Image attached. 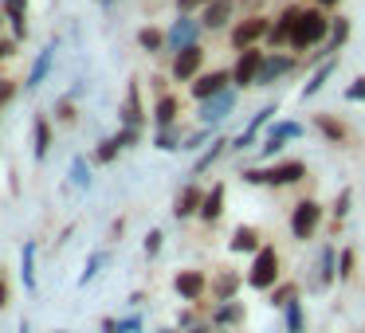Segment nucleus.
Masks as SVG:
<instances>
[{"instance_id":"1","label":"nucleus","mask_w":365,"mask_h":333,"mask_svg":"<svg viewBox=\"0 0 365 333\" xmlns=\"http://www.w3.org/2000/svg\"><path fill=\"white\" fill-rule=\"evenodd\" d=\"M244 278H247V290H259V294L275 290V286L283 282V259H279V247L275 243H263L259 251L252 255Z\"/></svg>"},{"instance_id":"2","label":"nucleus","mask_w":365,"mask_h":333,"mask_svg":"<svg viewBox=\"0 0 365 333\" xmlns=\"http://www.w3.org/2000/svg\"><path fill=\"white\" fill-rule=\"evenodd\" d=\"M326 36H330V16H326V9L310 4V9H302V16L294 20V32H291V51L299 56V51L322 48V43H326Z\"/></svg>"},{"instance_id":"3","label":"nucleus","mask_w":365,"mask_h":333,"mask_svg":"<svg viewBox=\"0 0 365 333\" xmlns=\"http://www.w3.org/2000/svg\"><path fill=\"white\" fill-rule=\"evenodd\" d=\"M322 223H326V204L314 196H302L299 204L291 208V216H287V228H291V236L299 239V243L314 239L318 231H322Z\"/></svg>"},{"instance_id":"4","label":"nucleus","mask_w":365,"mask_h":333,"mask_svg":"<svg viewBox=\"0 0 365 333\" xmlns=\"http://www.w3.org/2000/svg\"><path fill=\"white\" fill-rule=\"evenodd\" d=\"M271 32V16L263 12H244L236 24L228 28V48L232 51H244V48H263Z\"/></svg>"},{"instance_id":"5","label":"nucleus","mask_w":365,"mask_h":333,"mask_svg":"<svg viewBox=\"0 0 365 333\" xmlns=\"http://www.w3.org/2000/svg\"><path fill=\"white\" fill-rule=\"evenodd\" d=\"M263 59H267V48H244L236 51V59H232V87L244 95V90H252L255 83H259V71H263Z\"/></svg>"},{"instance_id":"6","label":"nucleus","mask_w":365,"mask_h":333,"mask_svg":"<svg viewBox=\"0 0 365 333\" xmlns=\"http://www.w3.org/2000/svg\"><path fill=\"white\" fill-rule=\"evenodd\" d=\"M236 102H240V90H236V87L220 90V95L197 102V122H200V126H212V130H216L220 122H228L232 114H236Z\"/></svg>"},{"instance_id":"7","label":"nucleus","mask_w":365,"mask_h":333,"mask_svg":"<svg viewBox=\"0 0 365 333\" xmlns=\"http://www.w3.org/2000/svg\"><path fill=\"white\" fill-rule=\"evenodd\" d=\"M302 16V4H283V9L271 16V32H267V51H291V32H294V20Z\"/></svg>"},{"instance_id":"8","label":"nucleus","mask_w":365,"mask_h":333,"mask_svg":"<svg viewBox=\"0 0 365 333\" xmlns=\"http://www.w3.org/2000/svg\"><path fill=\"white\" fill-rule=\"evenodd\" d=\"M275 114H279V102H267V106H259V110L247 118V126L240 130L236 137H232V153H247L255 142H259V134H267V126L275 122Z\"/></svg>"},{"instance_id":"9","label":"nucleus","mask_w":365,"mask_h":333,"mask_svg":"<svg viewBox=\"0 0 365 333\" xmlns=\"http://www.w3.org/2000/svg\"><path fill=\"white\" fill-rule=\"evenodd\" d=\"M200 36H205V24H200V16H177L173 24L165 28V51H169V56H177L181 48H192V43H200Z\"/></svg>"},{"instance_id":"10","label":"nucleus","mask_w":365,"mask_h":333,"mask_svg":"<svg viewBox=\"0 0 365 333\" xmlns=\"http://www.w3.org/2000/svg\"><path fill=\"white\" fill-rule=\"evenodd\" d=\"M200 71H205V48H200V43L181 48L173 59H169V79L173 83H192Z\"/></svg>"},{"instance_id":"11","label":"nucleus","mask_w":365,"mask_h":333,"mask_svg":"<svg viewBox=\"0 0 365 333\" xmlns=\"http://www.w3.org/2000/svg\"><path fill=\"white\" fill-rule=\"evenodd\" d=\"M307 161L302 157H283V161H271L267 165V189H291V184L307 181Z\"/></svg>"},{"instance_id":"12","label":"nucleus","mask_w":365,"mask_h":333,"mask_svg":"<svg viewBox=\"0 0 365 333\" xmlns=\"http://www.w3.org/2000/svg\"><path fill=\"white\" fill-rule=\"evenodd\" d=\"M294 67H299V56H294V51H267L263 71H259V83H255V87H275V83L291 79Z\"/></svg>"},{"instance_id":"13","label":"nucleus","mask_w":365,"mask_h":333,"mask_svg":"<svg viewBox=\"0 0 365 333\" xmlns=\"http://www.w3.org/2000/svg\"><path fill=\"white\" fill-rule=\"evenodd\" d=\"M173 294L181 302H192V306H197V302L208 294V275H205V270H197V267H181L173 275Z\"/></svg>"},{"instance_id":"14","label":"nucleus","mask_w":365,"mask_h":333,"mask_svg":"<svg viewBox=\"0 0 365 333\" xmlns=\"http://www.w3.org/2000/svg\"><path fill=\"white\" fill-rule=\"evenodd\" d=\"M200 204H205V184L192 176V181H185L173 196V220H197Z\"/></svg>"},{"instance_id":"15","label":"nucleus","mask_w":365,"mask_h":333,"mask_svg":"<svg viewBox=\"0 0 365 333\" xmlns=\"http://www.w3.org/2000/svg\"><path fill=\"white\" fill-rule=\"evenodd\" d=\"M236 12L240 0H208L205 12H200V24H205V32H228L236 24Z\"/></svg>"},{"instance_id":"16","label":"nucleus","mask_w":365,"mask_h":333,"mask_svg":"<svg viewBox=\"0 0 365 333\" xmlns=\"http://www.w3.org/2000/svg\"><path fill=\"white\" fill-rule=\"evenodd\" d=\"M228 87H232V71L228 67H216V71H200L197 79L189 83V95L197 98V102H205V98L220 95V90H228Z\"/></svg>"},{"instance_id":"17","label":"nucleus","mask_w":365,"mask_h":333,"mask_svg":"<svg viewBox=\"0 0 365 333\" xmlns=\"http://www.w3.org/2000/svg\"><path fill=\"white\" fill-rule=\"evenodd\" d=\"M244 286H247V278L240 275L236 267H224V270H216V278L208 282V298L212 302H232V298H240Z\"/></svg>"},{"instance_id":"18","label":"nucleus","mask_w":365,"mask_h":333,"mask_svg":"<svg viewBox=\"0 0 365 333\" xmlns=\"http://www.w3.org/2000/svg\"><path fill=\"white\" fill-rule=\"evenodd\" d=\"M224 212H228V184L216 181V184H208V189H205V204H200L197 220L200 223H220Z\"/></svg>"},{"instance_id":"19","label":"nucleus","mask_w":365,"mask_h":333,"mask_svg":"<svg viewBox=\"0 0 365 333\" xmlns=\"http://www.w3.org/2000/svg\"><path fill=\"white\" fill-rule=\"evenodd\" d=\"M259 247H263V231L255 228V223H236V228H232V236H228L232 255H247V259H252Z\"/></svg>"},{"instance_id":"20","label":"nucleus","mask_w":365,"mask_h":333,"mask_svg":"<svg viewBox=\"0 0 365 333\" xmlns=\"http://www.w3.org/2000/svg\"><path fill=\"white\" fill-rule=\"evenodd\" d=\"M208 322H212V329H236V325H244L247 322V306L240 298H232V302H216L212 306V317H208Z\"/></svg>"},{"instance_id":"21","label":"nucleus","mask_w":365,"mask_h":333,"mask_svg":"<svg viewBox=\"0 0 365 333\" xmlns=\"http://www.w3.org/2000/svg\"><path fill=\"white\" fill-rule=\"evenodd\" d=\"M118 122L122 126H145V106H142V87H138V79H130L126 87V102L118 106Z\"/></svg>"},{"instance_id":"22","label":"nucleus","mask_w":365,"mask_h":333,"mask_svg":"<svg viewBox=\"0 0 365 333\" xmlns=\"http://www.w3.org/2000/svg\"><path fill=\"white\" fill-rule=\"evenodd\" d=\"M224 153H232V137H220V134H216L212 142H208L205 149L197 153V161H192V173H189V176H205L208 169H212L216 161L224 157Z\"/></svg>"},{"instance_id":"23","label":"nucleus","mask_w":365,"mask_h":333,"mask_svg":"<svg viewBox=\"0 0 365 333\" xmlns=\"http://www.w3.org/2000/svg\"><path fill=\"white\" fill-rule=\"evenodd\" d=\"M334 71H338V56H326L322 63H318L314 71L307 75V83H302V90H299V98H302V102H310V98H314L318 90H322L326 83H330V75H334Z\"/></svg>"},{"instance_id":"24","label":"nucleus","mask_w":365,"mask_h":333,"mask_svg":"<svg viewBox=\"0 0 365 333\" xmlns=\"http://www.w3.org/2000/svg\"><path fill=\"white\" fill-rule=\"evenodd\" d=\"M150 118H153V126H177V118H181V98L177 95H158L153 98V110H150Z\"/></svg>"},{"instance_id":"25","label":"nucleus","mask_w":365,"mask_h":333,"mask_svg":"<svg viewBox=\"0 0 365 333\" xmlns=\"http://www.w3.org/2000/svg\"><path fill=\"white\" fill-rule=\"evenodd\" d=\"M310 126H314L330 145H346L349 142V126L341 118H334V114H314V118H310Z\"/></svg>"},{"instance_id":"26","label":"nucleus","mask_w":365,"mask_h":333,"mask_svg":"<svg viewBox=\"0 0 365 333\" xmlns=\"http://www.w3.org/2000/svg\"><path fill=\"white\" fill-rule=\"evenodd\" d=\"M338 251L341 247L334 243H322V251H318V290H330L338 282Z\"/></svg>"},{"instance_id":"27","label":"nucleus","mask_w":365,"mask_h":333,"mask_svg":"<svg viewBox=\"0 0 365 333\" xmlns=\"http://www.w3.org/2000/svg\"><path fill=\"white\" fill-rule=\"evenodd\" d=\"M349 32H354V20L349 16H330V36H326V43H322V56H338L349 43Z\"/></svg>"},{"instance_id":"28","label":"nucleus","mask_w":365,"mask_h":333,"mask_svg":"<svg viewBox=\"0 0 365 333\" xmlns=\"http://www.w3.org/2000/svg\"><path fill=\"white\" fill-rule=\"evenodd\" d=\"M51 63H56V43H48V48L36 56V63H32V71H28V79H24V87L28 90H36L43 79H48V71H51Z\"/></svg>"},{"instance_id":"29","label":"nucleus","mask_w":365,"mask_h":333,"mask_svg":"<svg viewBox=\"0 0 365 333\" xmlns=\"http://www.w3.org/2000/svg\"><path fill=\"white\" fill-rule=\"evenodd\" d=\"M302 134H307V126H302L299 118H283V122H271L263 137H275V142H299Z\"/></svg>"},{"instance_id":"30","label":"nucleus","mask_w":365,"mask_h":333,"mask_svg":"<svg viewBox=\"0 0 365 333\" xmlns=\"http://www.w3.org/2000/svg\"><path fill=\"white\" fill-rule=\"evenodd\" d=\"M138 48L150 51V56H161V51H165V28H158V24L138 28Z\"/></svg>"},{"instance_id":"31","label":"nucleus","mask_w":365,"mask_h":333,"mask_svg":"<svg viewBox=\"0 0 365 333\" xmlns=\"http://www.w3.org/2000/svg\"><path fill=\"white\" fill-rule=\"evenodd\" d=\"M32 153H36V161H43V157H48V153H51V118H43V114H40V118H36V126H32Z\"/></svg>"},{"instance_id":"32","label":"nucleus","mask_w":365,"mask_h":333,"mask_svg":"<svg viewBox=\"0 0 365 333\" xmlns=\"http://www.w3.org/2000/svg\"><path fill=\"white\" fill-rule=\"evenodd\" d=\"M4 16L12 20L16 40H24V36H28V0H4Z\"/></svg>"},{"instance_id":"33","label":"nucleus","mask_w":365,"mask_h":333,"mask_svg":"<svg viewBox=\"0 0 365 333\" xmlns=\"http://www.w3.org/2000/svg\"><path fill=\"white\" fill-rule=\"evenodd\" d=\"M20 278H24V290L36 294V239H28L20 251Z\"/></svg>"},{"instance_id":"34","label":"nucleus","mask_w":365,"mask_h":333,"mask_svg":"<svg viewBox=\"0 0 365 333\" xmlns=\"http://www.w3.org/2000/svg\"><path fill=\"white\" fill-rule=\"evenodd\" d=\"M181 142H185L181 126H161V130H153V149H161V153H177V149H181Z\"/></svg>"},{"instance_id":"35","label":"nucleus","mask_w":365,"mask_h":333,"mask_svg":"<svg viewBox=\"0 0 365 333\" xmlns=\"http://www.w3.org/2000/svg\"><path fill=\"white\" fill-rule=\"evenodd\" d=\"M354 212V189H338V196H334V204H330V216H334V231L341 228V220H346V216Z\"/></svg>"},{"instance_id":"36","label":"nucleus","mask_w":365,"mask_h":333,"mask_svg":"<svg viewBox=\"0 0 365 333\" xmlns=\"http://www.w3.org/2000/svg\"><path fill=\"white\" fill-rule=\"evenodd\" d=\"M283 325H287V333H307V310H302V298H294L291 306L283 310Z\"/></svg>"},{"instance_id":"37","label":"nucleus","mask_w":365,"mask_h":333,"mask_svg":"<svg viewBox=\"0 0 365 333\" xmlns=\"http://www.w3.org/2000/svg\"><path fill=\"white\" fill-rule=\"evenodd\" d=\"M294 298H302V294H299V282H279L275 290L267 294V302H271V306H275V310H287V306H291Z\"/></svg>"},{"instance_id":"38","label":"nucleus","mask_w":365,"mask_h":333,"mask_svg":"<svg viewBox=\"0 0 365 333\" xmlns=\"http://www.w3.org/2000/svg\"><path fill=\"white\" fill-rule=\"evenodd\" d=\"M71 184H75V189H83V192L95 184V176H91V161H87V157H71Z\"/></svg>"},{"instance_id":"39","label":"nucleus","mask_w":365,"mask_h":333,"mask_svg":"<svg viewBox=\"0 0 365 333\" xmlns=\"http://www.w3.org/2000/svg\"><path fill=\"white\" fill-rule=\"evenodd\" d=\"M118 153H122L118 137H103V142L95 145V161H98V165H114V161H118Z\"/></svg>"},{"instance_id":"40","label":"nucleus","mask_w":365,"mask_h":333,"mask_svg":"<svg viewBox=\"0 0 365 333\" xmlns=\"http://www.w3.org/2000/svg\"><path fill=\"white\" fill-rule=\"evenodd\" d=\"M216 137V130L212 126H200V130H192V134H185V142H181V149H189V153H197V149H205L208 142Z\"/></svg>"},{"instance_id":"41","label":"nucleus","mask_w":365,"mask_h":333,"mask_svg":"<svg viewBox=\"0 0 365 333\" xmlns=\"http://www.w3.org/2000/svg\"><path fill=\"white\" fill-rule=\"evenodd\" d=\"M354 270H357V251L354 247H341L338 251V282H349Z\"/></svg>"},{"instance_id":"42","label":"nucleus","mask_w":365,"mask_h":333,"mask_svg":"<svg viewBox=\"0 0 365 333\" xmlns=\"http://www.w3.org/2000/svg\"><path fill=\"white\" fill-rule=\"evenodd\" d=\"M103 263H106V251H91V255H87V263H83V275H79V286L95 282V275H98V270H103Z\"/></svg>"},{"instance_id":"43","label":"nucleus","mask_w":365,"mask_h":333,"mask_svg":"<svg viewBox=\"0 0 365 333\" xmlns=\"http://www.w3.org/2000/svg\"><path fill=\"white\" fill-rule=\"evenodd\" d=\"M161 247H165V231H161V228H150V231H145V239H142L145 259H158V255H161Z\"/></svg>"},{"instance_id":"44","label":"nucleus","mask_w":365,"mask_h":333,"mask_svg":"<svg viewBox=\"0 0 365 333\" xmlns=\"http://www.w3.org/2000/svg\"><path fill=\"white\" fill-rule=\"evenodd\" d=\"M240 181L252 184V189H267V165H263V161L259 165H247L244 173H240Z\"/></svg>"},{"instance_id":"45","label":"nucleus","mask_w":365,"mask_h":333,"mask_svg":"<svg viewBox=\"0 0 365 333\" xmlns=\"http://www.w3.org/2000/svg\"><path fill=\"white\" fill-rule=\"evenodd\" d=\"M114 137L122 142V149H134V145H142V130H138V126H122Z\"/></svg>"},{"instance_id":"46","label":"nucleus","mask_w":365,"mask_h":333,"mask_svg":"<svg viewBox=\"0 0 365 333\" xmlns=\"http://www.w3.org/2000/svg\"><path fill=\"white\" fill-rule=\"evenodd\" d=\"M341 95H346V102H365V75L349 79V87L341 90Z\"/></svg>"},{"instance_id":"47","label":"nucleus","mask_w":365,"mask_h":333,"mask_svg":"<svg viewBox=\"0 0 365 333\" xmlns=\"http://www.w3.org/2000/svg\"><path fill=\"white\" fill-rule=\"evenodd\" d=\"M208 0H177V16H200Z\"/></svg>"},{"instance_id":"48","label":"nucleus","mask_w":365,"mask_h":333,"mask_svg":"<svg viewBox=\"0 0 365 333\" xmlns=\"http://www.w3.org/2000/svg\"><path fill=\"white\" fill-rule=\"evenodd\" d=\"M118 333H142V317H138V314L118 317Z\"/></svg>"},{"instance_id":"49","label":"nucleus","mask_w":365,"mask_h":333,"mask_svg":"<svg viewBox=\"0 0 365 333\" xmlns=\"http://www.w3.org/2000/svg\"><path fill=\"white\" fill-rule=\"evenodd\" d=\"M192 325H197V310L185 306L181 314H177V329H192Z\"/></svg>"},{"instance_id":"50","label":"nucleus","mask_w":365,"mask_h":333,"mask_svg":"<svg viewBox=\"0 0 365 333\" xmlns=\"http://www.w3.org/2000/svg\"><path fill=\"white\" fill-rule=\"evenodd\" d=\"M56 118H59V122H75V106H71V98H63V102L56 106Z\"/></svg>"},{"instance_id":"51","label":"nucleus","mask_w":365,"mask_h":333,"mask_svg":"<svg viewBox=\"0 0 365 333\" xmlns=\"http://www.w3.org/2000/svg\"><path fill=\"white\" fill-rule=\"evenodd\" d=\"M263 4H267V0H240V9H244V12H259Z\"/></svg>"},{"instance_id":"52","label":"nucleus","mask_w":365,"mask_h":333,"mask_svg":"<svg viewBox=\"0 0 365 333\" xmlns=\"http://www.w3.org/2000/svg\"><path fill=\"white\" fill-rule=\"evenodd\" d=\"M12 48H16V43H9V40H0V59H9V56H12Z\"/></svg>"},{"instance_id":"53","label":"nucleus","mask_w":365,"mask_h":333,"mask_svg":"<svg viewBox=\"0 0 365 333\" xmlns=\"http://www.w3.org/2000/svg\"><path fill=\"white\" fill-rule=\"evenodd\" d=\"M314 4H318V9H326V12H330V9H338L341 0H314Z\"/></svg>"},{"instance_id":"54","label":"nucleus","mask_w":365,"mask_h":333,"mask_svg":"<svg viewBox=\"0 0 365 333\" xmlns=\"http://www.w3.org/2000/svg\"><path fill=\"white\" fill-rule=\"evenodd\" d=\"M20 333H32V325H28V322H20Z\"/></svg>"},{"instance_id":"55","label":"nucleus","mask_w":365,"mask_h":333,"mask_svg":"<svg viewBox=\"0 0 365 333\" xmlns=\"http://www.w3.org/2000/svg\"><path fill=\"white\" fill-rule=\"evenodd\" d=\"M158 333H181V329H177V325H173V329H158Z\"/></svg>"},{"instance_id":"56","label":"nucleus","mask_w":365,"mask_h":333,"mask_svg":"<svg viewBox=\"0 0 365 333\" xmlns=\"http://www.w3.org/2000/svg\"><path fill=\"white\" fill-rule=\"evenodd\" d=\"M98 4H114V0H98Z\"/></svg>"},{"instance_id":"57","label":"nucleus","mask_w":365,"mask_h":333,"mask_svg":"<svg viewBox=\"0 0 365 333\" xmlns=\"http://www.w3.org/2000/svg\"><path fill=\"white\" fill-rule=\"evenodd\" d=\"M56 333H71V329H56Z\"/></svg>"},{"instance_id":"58","label":"nucleus","mask_w":365,"mask_h":333,"mask_svg":"<svg viewBox=\"0 0 365 333\" xmlns=\"http://www.w3.org/2000/svg\"><path fill=\"white\" fill-rule=\"evenodd\" d=\"M216 333H220V329H216Z\"/></svg>"}]
</instances>
